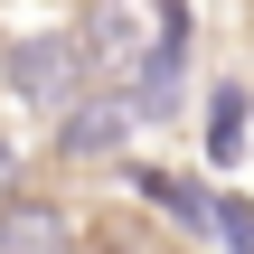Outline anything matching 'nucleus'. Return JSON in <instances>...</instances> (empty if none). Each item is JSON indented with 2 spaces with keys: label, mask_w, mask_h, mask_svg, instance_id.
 Segmentation results:
<instances>
[{
  "label": "nucleus",
  "mask_w": 254,
  "mask_h": 254,
  "mask_svg": "<svg viewBox=\"0 0 254 254\" xmlns=\"http://www.w3.org/2000/svg\"><path fill=\"white\" fill-rule=\"evenodd\" d=\"M85 38L75 28H28V38H9V57H0V75H9V94H28V104H75L85 94Z\"/></svg>",
  "instance_id": "nucleus-1"
},
{
  "label": "nucleus",
  "mask_w": 254,
  "mask_h": 254,
  "mask_svg": "<svg viewBox=\"0 0 254 254\" xmlns=\"http://www.w3.org/2000/svg\"><path fill=\"white\" fill-rule=\"evenodd\" d=\"M132 113H141L132 94H75V104L57 113V151H66V160H104V151L132 132Z\"/></svg>",
  "instance_id": "nucleus-2"
},
{
  "label": "nucleus",
  "mask_w": 254,
  "mask_h": 254,
  "mask_svg": "<svg viewBox=\"0 0 254 254\" xmlns=\"http://www.w3.org/2000/svg\"><path fill=\"white\" fill-rule=\"evenodd\" d=\"M0 254H75V217L57 198H0Z\"/></svg>",
  "instance_id": "nucleus-3"
},
{
  "label": "nucleus",
  "mask_w": 254,
  "mask_h": 254,
  "mask_svg": "<svg viewBox=\"0 0 254 254\" xmlns=\"http://www.w3.org/2000/svg\"><path fill=\"white\" fill-rule=\"evenodd\" d=\"M123 189H132V198H151L160 217H179L189 236H207V207H217V189H189V179H179V170H160V160H132V170H123Z\"/></svg>",
  "instance_id": "nucleus-4"
},
{
  "label": "nucleus",
  "mask_w": 254,
  "mask_h": 254,
  "mask_svg": "<svg viewBox=\"0 0 254 254\" xmlns=\"http://www.w3.org/2000/svg\"><path fill=\"white\" fill-rule=\"evenodd\" d=\"M245 123H254V94L226 75L207 94V170H245Z\"/></svg>",
  "instance_id": "nucleus-5"
},
{
  "label": "nucleus",
  "mask_w": 254,
  "mask_h": 254,
  "mask_svg": "<svg viewBox=\"0 0 254 254\" xmlns=\"http://www.w3.org/2000/svg\"><path fill=\"white\" fill-rule=\"evenodd\" d=\"M179 57H189V47H160V38H151V57L132 66V85H123V94H132L141 113H179Z\"/></svg>",
  "instance_id": "nucleus-6"
},
{
  "label": "nucleus",
  "mask_w": 254,
  "mask_h": 254,
  "mask_svg": "<svg viewBox=\"0 0 254 254\" xmlns=\"http://www.w3.org/2000/svg\"><path fill=\"white\" fill-rule=\"evenodd\" d=\"M207 236L226 254H254V198L245 189H217V207H207Z\"/></svg>",
  "instance_id": "nucleus-7"
},
{
  "label": "nucleus",
  "mask_w": 254,
  "mask_h": 254,
  "mask_svg": "<svg viewBox=\"0 0 254 254\" xmlns=\"http://www.w3.org/2000/svg\"><path fill=\"white\" fill-rule=\"evenodd\" d=\"M75 38H85V57H123V47H132V9H85Z\"/></svg>",
  "instance_id": "nucleus-8"
},
{
  "label": "nucleus",
  "mask_w": 254,
  "mask_h": 254,
  "mask_svg": "<svg viewBox=\"0 0 254 254\" xmlns=\"http://www.w3.org/2000/svg\"><path fill=\"white\" fill-rule=\"evenodd\" d=\"M151 9H160L151 38H160V47H189V0H151Z\"/></svg>",
  "instance_id": "nucleus-9"
},
{
  "label": "nucleus",
  "mask_w": 254,
  "mask_h": 254,
  "mask_svg": "<svg viewBox=\"0 0 254 254\" xmlns=\"http://www.w3.org/2000/svg\"><path fill=\"white\" fill-rule=\"evenodd\" d=\"M0 170H9V141H0Z\"/></svg>",
  "instance_id": "nucleus-10"
}]
</instances>
